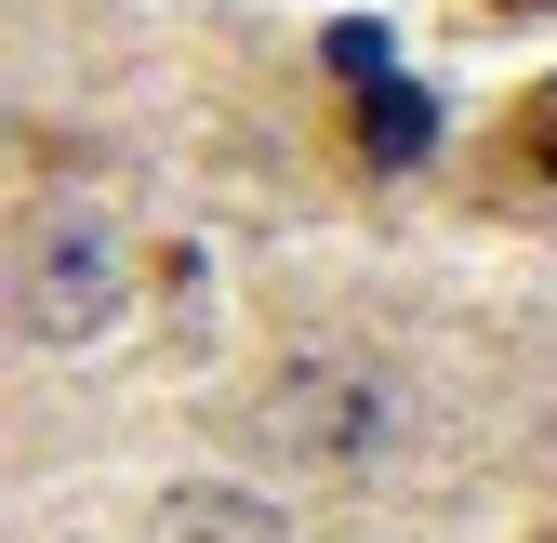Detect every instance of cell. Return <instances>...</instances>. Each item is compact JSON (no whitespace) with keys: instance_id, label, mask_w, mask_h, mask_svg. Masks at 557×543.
Returning <instances> with one entry per match:
<instances>
[{"instance_id":"6da1fadb","label":"cell","mask_w":557,"mask_h":543,"mask_svg":"<svg viewBox=\"0 0 557 543\" xmlns=\"http://www.w3.org/2000/svg\"><path fill=\"white\" fill-rule=\"evenodd\" d=\"M120 305H133L120 226L107 213H53L27 239V265H14V318L40 331V345H94V331H120Z\"/></svg>"},{"instance_id":"7a4b0ae2","label":"cell","mask_w":557,"mask_h":543,"mask_svg":"<svg viewBox=\"0 0 557 543\" xmlns=\"http://www.w3.org/2000/svg\"><path fill=\"white\" fill-rule=\"evenodd\" d=\"M332 80L359 93V147H372L385 173H411V160L438 147V106H425V93H411L398 66H385V27H332Z\"/></svg>"},{"instance_id":"3957f363","label":"cell","mask_w":557,"mask_h":543,"mask_svg":"<svg viewBox=\"0 0 557 543\" xmlns=\"http://www.w3.org/2000/svg\"><path fill=\"white\" fill-rule=\"evenodd\" d=\"M385 425H398V397H385L372 371H278V438H306L319 464L385 451Z\"/></svg>"},{"instance_id":"277c9868","label":"cell","mask_w":557,"mask_h":543,"mask_svg":"<svg viewBox=\"0 0 557 543\" xmlns=\"http://www.w3.org/2000/svg\"><path fill=\"white\" fill-rule=\"evenodd\" d=\"M147 543H293V517H278L265 491H226V478H186V491H160Z\"/></svg>"},{"instance_id":"5b68a950","label":"cell","mask_w":557,"mask_h":543,"mask_svg":"<svg viewBox=\"0 0 557 543\" xmlns=\"http://www.w3.org/2000/svg\"><path fill=\"white\" fill-rule=\"evenodd\" d=\"M505 160L557 186V80H531V93H518V119H505Z\"/></svg>"}]
</instances>
